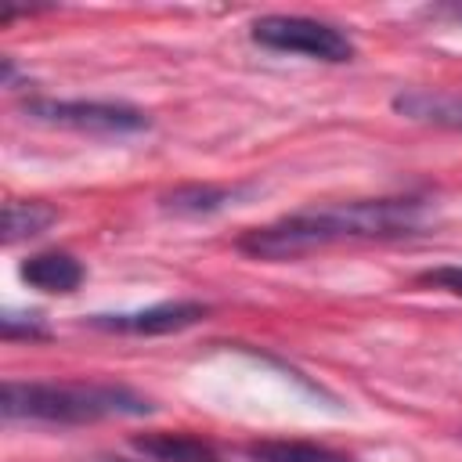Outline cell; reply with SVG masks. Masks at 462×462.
<instances>
[{
	"label": "cell",
	"instance_id": "cell-1",
	"mask_svg": "<svg viewBox=\"0 0 462 462\" xmlns=\"http://www.w3.org/2000/svg\"><path fill=\"white\" fill-rule=\"evenodd\" d=\"M426 209H430L426 199H415V195L354 199V202H336L321 209H300L263 227H249L238 238V249L256 260H296L339 242L404 238L426 224Z\"/></svg>",
	"mask_w": 462,
	"mask_h": 462
},
{
	"label": "cell",
	"instance_id": "cell-2",
	"mask_svg": "<svg viewBox=\"0 0 462 462\" xmlns=\"http://www.w3.org/2000/svg\"><path fill=\"white\" fill-rule=\"evenodd\" d=\"M4 419L25 422H101V419H137L152 411V401L119 383H18L0 386Z\"/></svg>",
	"mask_w": 462,
	"mask_h": 462
},
{
	"label": "cell",
	"instance_id": "cell-3",
	"mask_svg": "<svg viewBox=\"0 0 462 462\" xmlns=\"http://www.w3.org/2000/svg\"><path fill=\"white\" fill-rule=\"evenodd\" d=\"M253 43L271 47V51H285V54H303L314 61H350L354 58V40L321 18H307V14H263L249 25Z\"/></svg>",
	"mask_w": 462,
	"mask_h": 462
},
{
	"label": "cell",
	"instance_id": "cell-4",
	"mask_svg": "<svg viewBox=\"0 0 462 462\" xmlns=\"http://www.w3.org/2000/svg\"><path fill=\"white\" fill-rule=\"evenodd\" d=\"M22 116L47 123V126H65V130H87V134H137L148 130L152 119L148 112L123 105V101H65V97H25Z\"/></svg>",
	"mask_w": 462,
	"mask_h": 462
},
{
	"label": "cell",
	"instance_id": "cell-5",
	"mask_svg": "<svg viewBox=\"0 0 462 462\" xmlns=\"http://www.w3.org/2000/svg\"><path fill=\"white\" fill-rule=\"evenodd\" d=\"M206 314L209 307L199 300H170V303L123 310V314H94L90 325L105 332H123V336H170V332L199 325Z\"/></svg>",
	"mask_w": 462,
	"mask_h": 462
},
{
	"label": "cell",
	"instance_id": "cell-6",
	"mask_svg": "<svg viewBox=\"0 0 462 462\" xmlns=\"http://www.w3.org/2000/svg\"><path fill=\"white\" fill-rule=\"evenodd\" d=\"M393 112L415 123L462 130V94H451V90H426V87L401 90L393 94Z\"/></svg>",
	"mask_w": 462,
	"mask_h": 462
},
{
	"label": "cell",
	"instance_id": "cell-7",
	"mask_svg": "<svg viewBox=\"0 0 462 462\" xmlns=\"http://www.w3.org/2000/svg\"><path fill=\"white\" fill-rule=\"evenodd\" d=\"M22 282H29L32 289L40 292H76L79 282H83V263L65 253V249H47V253H36L29 260H22L18 267Z\"/></svg>",
	"mask_w": 462,
	"mask_h": 462
},
{
	"label": "cell",
	"instance_id": "cell-8",
	"mask_svg": "<svg viewBox=\"0 0 462 462\" xmlns=\"http://www.w3.org/2000/svg\"><path fill=\"white\" fill-rule=\"evenodd\" d=\"M249 188L242 184H180L173 191H166L159 199V206L173 217H209V213H220L227 206H235Z\"/></svg>",
	"mask_w": 462,
	"mask_h": 462
},
{
	"label": "cell",
	"instance_id": "cell-9",
	"mask_svg": "<svg viewBox=\"0 0 462 462\" xmlns=\"http://www.w3.org/2000/svg\"><path fill=\"white\" fill-rule=\"evenodd\" d=\"M134 448L155 462H224L209 440L191 433H166V430L144 433V437H134Z\"/></svg>",
	"mask_w": 462,
	"mask_h": 462
},
{
	"label": "cell",
	"instance_id": "cell-10",
	"mask_svg": "<svg viewBox=\"0 0 462 462\" xmlns=\"http://www.w3.org/2000/svg\"><path fill=\"white\" fill-rule=\"evenodd\" d=\"M54 220H58V209L51 202H40V199H11L4 206V242L7 245H18L25 238H36Z\"/></svg>",
	"mask_w": 462,
	"mask_h": 462
},
{
	"label": "cell",
	"instance_id": "cell-11",
	"mask_svg": "<svg viewBox=\"0 0 462 462\" xmlns=\"http://www.w3.org/2000/svg\"><path fill=\"white\" fill-rule=\"evenodd\" d=\"M245 455L253 462H350V455L310 440H253Z\"/></svg>",
	"mask_w": 462,
	"mask_h": 462
},
{
	"label": "cell",
	"instance_id": "cell-12",
	"mask_svg": "<svg viewBox=\"0 0 462 462\" xmlns=\"http://www.w3.org/2000/svg\"><path fill=\"white\" fill-rule=\"evenodd\" d=\"M0 332H4V339H43V336H47V325H43L40 314H14V310H4Z\"/></svg>",
	"mask_w": 462,
	"mask_h": 462
},
{
	"label": "cell",
	"instance_id": "cell-13",
	"mask_svg": "<svg viewBox=\"0 0 462 462\" xmlns=\"http://www.w3.org/2000/svg\"><path fill=\"white\" fill-rule=\"evenodd\" d=\"M419 285H430V289H444L451 296H462V267L455 263H444V267H430L415 278Z\"/></svg>",
	"mask_w": 462,
	"mask_h": 462
},
{
	"label": "cell",
	"instance_id": "cell-14",
	"mask_svg": "<svg viewBox=\"0 0 462 462\" xmlns=\"http://www.w3.org/2000/svg\"><path fill=\"white\" fill-rule=\"evenodd\" d=\"M94 462H155V458H123V455H108V458H94Z\"/></svg>",
	"mask_w": 462,
	"mask_h": 462
}]
</instances>
